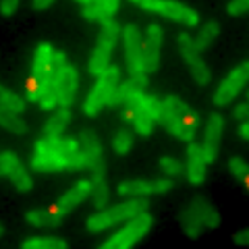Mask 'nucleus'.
I'll return each mask as SVG.
<instances>
[{
  "mask_svg": "<svg viewBox=\"0 0 249 249\" xmlns=\"http://www.w3.org/2000/svg\"><path fill=\"white\" fill-rule=\"evenodd\" d=\"M178 50H181L185 62L189 65L191 77L199 85H206L210 81V71H208L206 62L201 60L199 52L196 50V46H193V37L189 34H181V36H178Z\"/></svg>",
  "mask_w": 249,
  "mask_h": 249,
  "instance_id": "0eeeda50",
  "label": "nucleus"
},
{
  "mask_svg": "<svg viewBox=\"0 0 249 249\" xmlns=\"http://www.w3.org/2000/svg\"><path fill=\"white\" fill-rule=\"evenodd\" d=\"M222 131H224V119H222V114H218V112L210 114L208 127H206V139H204V145H201V152H204L206 164H210V162L216 160Z\"/></svg>",
  "mask_w": 249,
  "mask_h": 249,
  "instance_id": "f8f14e48",
  "label": "nucleus"
},
{
  "mask_svg": "<svg viewBox=\"0 0 249 249\" xmlns=\"http://www.w3.org/2000/svg\"><path fill=\"white\" fill-rule=\"evenodd\" d=\"M170 187H173L170 181H123L119 185V193L129 197H139L150 196V193H164Z\"/></svg>",
  "mask_w": 249,
  "mask_h": 249,
  "instance_id": "2eb2a0df",
  "label": "nucleus"
},
{
  "mask_svg": "<svg viewBox=\"0 0 249 249\" xmlns=\"http://www.w3.org/2000/svg\"><path fill=\"white\" fill-rule=\"evenodd\" d=\"M124 56H127V69L131 75L143 73V60H142V34L137 25L129 23L124 25Z\"/></svg>",
  "mask_w": 249,
  "mask_h": 249,
  "instance_id": "6e6552de",
  "label": "nucleus"
},
{
  "mask_svg": "<svg viewBox=\"0 0 249 249\" xmlns=\"http://www.w3.org/2000/svg\"><path fill=\"white\" fill-rule=\"evenodd\" d=\"M79 147L85 156V168L91 173H104V160H102V145H100L98 137L91 131H83L79 137Z\"/></svg>",
  "mask_w": 249,
  "mask_h": 249,
  "instance_id": "ddd939ff",
  "label": "nucleus"
},
{
  "mask_svg": "<svg viewBox=\"0 0 249 249\" xmlns=\"http://www.w3.org/2000/svg\"><path fill=\"white\" fill-rule=\"evenodd\" d=\"M89 193H91V181H79L71 191H67L65 196L58 199L56 206H52V210L65 216L71 212V210H75V206H79L83 199H88Z\"/></svg>",
  "mask_w": 249,
  "mask_h": 249,
  "instance_id": "a211bd4d",
  "label": "nucleus"
},
{
  "mask_svg": "<svg viewBox=\"0 0 249 249\" xmlns=\"http://www.w3.org/2000/svg\"><path fill=\"white\" fill-rule=\"evenodd\" d=\"M193 212H196V216L199 218V222L204 224V227H208V229H216L218 224H220V216H218V212L208 204V201L201 197V196H197V197H193V201H191V206H189Z\"/></svg>",
  "mask_w": 249,
  "mask_h": 249,
  "instance_id": "4be33fe9",
  "label": "nucleus"
},
{
  "mask_svg": "<svg viewBox=\"0 0 249 249\" xmlns=\"http://www.w3.org/2000/svg\"><path fill=\"white\" fill-rule=\"evenodd\" d=\"M67 241H62V239H42V237H37V239H29L23 243V249H67Z\"/></svg>",
  "mask_w": 249,
  "mask_h": 249,
  "instance_id": "c85d7f7f",
  "label": "nucleus"
},
{
  "mask_svg": "<svg viewBox=\"0 0 249 249\" xmlns=\"http://www.w3.org/2000/svg\"><path fill=\"white\" fill-rule=\"evenodd\" d=\"M218 34H220V25H218L216 21H210V23H206L204 27H201V31H199V36L193 40V46H196V50L197 52H204L210 44H212L216 37H218Z\"/></svg>",
  "mask_w": 249,
  "mask_h": 249,
  "instance_id": "bb28decb",
  "label": "nucleus"
},
{
  "mask_svg": "<svg viewBox=\"0 0 249 249\" xmlns=\"http://www.w3.org/2000/svg\"><path fill=\"white\" fill-rule=\"evenodd\" d=\"M93 206L98 210H104L108 204V185L104 181V173H91V193Z\"/></svg>",
  "mask_w": 249,
  "mask_h": 249,
  "instance_id": "393cba45",
  "label": "nucleus"
},
{
  "mask_svg": "<svg viewBox=\"0 0 249 249\" xmlns=\"http://www.w3.org/2000/svg\"><path fill=\"white\" fill-rule=\"evenodd\" d=\"M131 2L142 6V9H145V11H154V13H158L160 6H162V0H131Z\"/></svg>",
  "mask_w": 249,
  "mask_h": 249,
  "instance_id": "4c0bfd02",
  "label": "nucleus"
},
{
  "mask_svg": "<svg viewBox=\"0 0 249 249\" xmlns=\"http://www.w3.org/2000/svg\"><path fill=\"white\" fill-rule=\"evenodd\" d=\"M0 106H4V108H9V110L19 114V112H23V108H25V102H23L17 93L4 89L2 85H0Z\"/></svg>",
  "mask_w": 249,
  "mask_h": 249,
  "instance_id": "7c9ffc66",
  "label": "nucleus"
},
{
  "mask_svg": "<svg viewBox=\"0 0 249 249\" xmlns=\"http://www.w3.org/2000/svg\"><path fill=\"white\" fill-rule=\"evenodd\" d=\"M247 6H249V0H232L227 6V13L232 15V17H239V15H243L247 11Z\"/></svg>",
  "mask_w": 249,
  "mask_h": 249,
  "instance_id": "e433bc0d",
  "label": "nucleus"
},
{
  "mask_svg": "<svg viewBox=\"0 0 249 249\" xmlns=\"http://www.w3.org/2000/svg\"><path fill=\"white\" fill-rule=\"evenodd\" d=\"M247 77H249V65L247 62H243V65L237 67V69H232L227 79L220 83V88L216 89L214 104L216 106H224V104H229L231 100H235L239 96V91L245 88Z\"/></svg>",
  "mask_w": 249,
  "mask_h": 249,
  "instance_id": "423d86ee",
  "label": "nucleus"
},
{
  "mask_svg": "<svg viewBox=\"0 0 249 249\" xmlns=\"http://www.w3.org/2000/svg\"><path fill=\"white\" fill-rule=\"evenodd\" d=\"M56 93H58V104L62 108H69L75 100V93H77V71L75 67L71 65H65L62 71L58 75V81H56Z\"/></svg>",
  "mask_w": 249,
  "mask_h": 249,
  "instance_id": "dca6fc26",
  "label": "nucleus"
},
{
  "mask_svg": "<svg viewBox=\"0 0 249 249\" xmlns=\"http://www.w3.org/2000/svg\"><path fill=\"white\" fill-rule=\"evenodd\" d=\"M4 235V227H2V224H0V237H2Z\"/></svg>",
  "mask_w": 249,
  "mask_h": 249,
  "instance_id": "a18cd8bd",
  "label": "nucleus"
},
{
  "mask_svg": "<svg viewBox=\"0 0 249 249\" xmlns=\"http://www.w3.org/2000/svg\"><path fill=\"white\" fill-rule=\"evenodd\" d=\"M178 220H181V224H183V229H185V232L189 237H199V232H201V227L204 224L199 222V218L196 216V212H193L191 208H185L183 212H181V216H178Z\"/></svg>",
  "mask_w": 249,
  "mask_h": 249,
  "instance_id": "cd10ccee",
  "label": "nucleus"
},
{
  "mask_svg": "<svg viewBox=\"0 0 249 249\" xmlns=\"http://www.w3.org/2000/svg\"><path fill=\"white\" fill-rule=\"evenodd\" d=\"M229 170L232 175H235L237 178H245L247 177V162L243 158H239V156H232V158L229 160Z\"/></svg>",
  "mask_w": 249,
  "mask_h": 249,
  "instance_id": "72a5a7b5",
  "label": "nucleus"
},
{
  "mask_svg": "<svg viewBox=\"0 0 249 249\" xmlns=\"http://www.w3.org/2000/svg\"><path fill=\"white\" fill-rule=\"evenodd\" d=\"M19 6V0H0V13L4 15V17H11V15L17 11Z\"/></svg>",
  "mask_w": 249,
  "mask_h": 249,
  "instance_id": "58836bf2",
  "label": "nucleus"
},
{
  "mask_svg": "<svg viewBox=\"0 0 249 249\" xmlns=\"http://www.w3.org/2000/svg\"><path fill=\"white\" fill-rule=\"evenodd\" d=\"M147 75L145 73H139V75H131V79H127L124 83H119L116 85L114 93L108 100V106H119V104H124L131 96L135 93H142L145 88H147Z\"/></svg>",
  "mask_w": 249,
  "mask_h": 249,
  "instance_id": "4468645a",
  "label": "nucleus"
},
{
  "mask_svg": "<svg viewBox=\"0 0 249 249\" xmlns=\"http://www.w3.org/2000/svg\"><path fill=\"white\" fill-rule=\"evenodd\" d=\"M187 177L191 185H201L206 178V158L201 145L191 143L187 147Z\"/></svg>",
  "mask_w": 249,
  "mask_h": 249,
  "instance_id": "6ab92c4d",
  "label": "nucleus"
},
{
  "mask_svg": "<svg viewBox=\"0 0 249 249\" xmlns=\"http://www.w3.org/2000/svg\"><path fill=\"white\" fill-rule=\"evenodd\" d=\"M25 88H27V100L29 102H37V100H40V93H42V83L36 81L34 77H29Z\"/></svg>",
  "mask_w": 249,
  "mask_h": 249,
  "instance_id": "c9c22d12",
  "label": "nucleus"
},
{
  "mask_svg": "<svg viewBox=\"0 0 249 249\" xmlns=\"http://www.w3.org/2000/svg\"><path fill=\"white\" fill-rule=\"evenodd\" d=\"M239 135L243 137V139H247V137H249V124H247V123H243V124L239 127Z\"/></svg>",
  "mask_w": 249,
  "mask_h": 249,
  "instance_id": "c03bdc74",
  "label": "nucleus"
},
{
  "mask_svg": "<svg viewBox=\"0 0 249 249\" xmlns=\"http://www.w3.org/2000/svg\"><path fill=\"white\" fill-rule=\"evenodd\" d=\"M162 17H166L170 21H177V23H183V25H197L199 23V15L189 9V6H185L181 2H175V0H162V6L158 11Z\"/></svg>",
  "mask_w": 249,
  "mask_h": 249,
  "instance_id": "f3484780",
  "label": "nucleus"
},
{
  "mask_svg": "<svg viewBox=\"0 0 249 249\" xmlns=\"http://www.w3.org/2000/svg\"><path fill=\"white\" fill-rule=\"evenodd\" d=\"M0 127L9 129L11 133H15V135H23L27 131L25 121H23L21 116H17V112H13V110H9V108H4V106H0Z\"/></svg>",
  "mask_w": 249,
  "mask_h": 249,
  "instance_id": "a878e982",
  "label": "nucleus"
},
{
  "mask_svg": "<svg viewBox=\"0 0 249 249\" xmlns=\"http://www.w3.org/2000/svg\"><path fill=\"white\" fill-rule=\"evenodd\" d=\"M119 2L121 0H98V2H91V4H98L100 9H104L108 15H114L119 11Z\"/></svg>",
  "mask_w": 249,
  "mask_h": 249,
  "instance_id": "ea45409f",
  "label": "nucleus"
},
{
  "mask_svg": "<svg viewBox=\"0 0 249 249\" xmlns=\"http://www.w3.org/2000/svg\"><path fill=\"white\" fill-rule=\"evenodd\" d=\"M31 168L40 170V173H58V170H67L65 162L50 150V145L46 143V139H37L36 142V154H34V158H31Z\"/></svg>",
  "mask_w": 249,
  "mask_h": 249,
  "instance_id": "9b49d317",
  "label": "nucleus"
},
{
  "mask_svg": "<svg viewBox=\"0 0 249 249\" xmlns=\"http://www.w3.org/2000/svg\"><path fill=\"white\" fill-rule=\"evenodd\" d=\"M160 46H162V29L158 25L147 27V37L142 44V60L143 73H154L160 62Z\"/></svg>",
  "mask_w": 249,
  "mask_h": 249,
  "instance_id": "9d476101",
  "label": "nucleus"
},
{
  "mask_svg": "<svg viewBox=\"0 0 249 249\" xmlns=\"http://www.w3.org/2000/svg\"><path fill=\"white\" fill-rule=\"evenodd\" d=\"M119 79H121L119 67H108L106 71L98 77L96 88L91 89L88 100H85V106H83L85 114L93 116V114H98L100 110H102V106L108 104V100H110V96L114 93L116 85H119Z\"/></svg>",
  "mask_w": 249,
  "mask_h": 249,
  "instance_id": "20e7f679",
  "label": "nucleus"
},
{
  "mask_svg": "<svg viewBox=\"0 0 249 249\" xmlns=\"http://www.w3.org/2000/svg\"><path fill=\"white\" fill-rule=\"evenodd\" d=\"M25 220L34 227H44V229H52V227H58L62 222V214L54 212L52 208L48 210H31V212L25 214Z\"/></svg>",
  "mask_w": 249,
  "mask_h": 249,
  "instance_id": "5701e85b",
  "label": "nucleus"
},
{
  "mask_svg": "<svg viewBox=\"0 0 249 249\" xmlns=\"http://www.w3.org/2000/svg\"><path fill=\"white\" fill-rule=\"evenodd\" d=\"M235 243H237V245H247V243H249V231H247V229L241 231V232H237V235H235Z\"/></svg>",
  "mask_w": 249,
  "mask_h": 249,
  "instance_id": "79ce46f5",
  "label": "nucleus"
},
{
  "mask_svg": "<svg viewBox=\"0 0 249 249\" xmlns=\"http://www.w3.org/2000/svg\"><path fill=\"white\" fill-rule=\"evenodd\" d=\"M247 114H249V104H247V102L239 104V106L235 108V119H239V121H245V119H247Z\"/></svg>",
  "mask_w": 249,
  "mask_h": 249,
  "instance_id": "a19ab883",
  "label": "nucleus"
},
{
  "mask_svg": "<svg viewBox=\"0 0 249 249\" xmlns=\"http://www.w3.org/2000/svg\"><path fill=\"white\" fill-rule=\"evenodd\" d=\"M81 15L88 21H91V23H100V25H104V23H108L112 19V15H108L104 9H100L98 4H91V2H88V4H83V11H81Z\"/></svg>",
  "mask_w": 249,
  "mask_h": 249,
  "instance_id": "c756f323",
  "label": "nucleus"
},
{
  "mask_svg": "<svg viewBox=\"0 0 249 249\" xmlns=\"http://www.w3.org/2000/svg\"><path fill=\"white\" fill-rule=\"evenodd\" d=\"M119 34H121V27L114 19H110L108 23L102 25V31H100V37H98V44H96V50L91 54V60H89V73L100 77L106 69H108V62H110L112 56V48L116 40H119Z\"/></svg>",
  "mask_w": 249,
  "mask_h": 249,
  "instance_id": "f03ea898",
  "label": "nucleus"
},
{
  "mask_svg": "<svg viewBox=\"0 0 249 249\" xmlns=\"http://www.w3.org/2000/svg\"><path fill=\"white\" fill-rule=\"evenodd\" d=\"M69 123H71V112H69V108H60V110L56 114H52L48 119V123H46L44 137H60Z\"/></svg>",
  "mask_w": 249,
  "mask_h": 249,
  "instance_id": "b1692460",
  "label": "nucleus"
},
{
  "mask_svg": "<svg viewBox=\"0 0 249 249\" xmlns=\"http://www.w3.org/2000/svg\"><path fill=\"white\" fill-rule=\"evenodd\" d=\"M152 224H154V218L143 210V212L131 216L127 227L116 232L112 239H108L102 245V249H129V247H133L139 239L147 235V231L152 229Z\"/></svg>",
  "mask_w": 249,
  "mask_h": 249,
  "instance_id": "7ed1b4c3",
  "label": "nucleus"
},
{
  "mask_svg": "<svg viewBox=\"0 0 249 249\" xmlns=\"http://www.w3.org/2000/svg\"><path fill=\"white\" fill-rule=\"evenodd\" d=\"M139 100H142V104L147 110V114L152 116V121H160V114H162V102L160 100L154 98V96H145L143 91L139 93Z\"/></svg>",
  "mask_w": 249,
  "mask_h": 249,
  "instance_id": "473e14b6",
  "label": "nucleus"
},
{
  "mask_svg": "<svg viewBox=\"0 0 249 249\" xmlns=\"http://www.w3.org/2000/svg\"><path fill=\"white\" fill-rule=\"evenodd\" d=\"M147 206H150V199H145V196H139V199H129V201H124V204L102 210V212H98L96 216L88 218V229L93 231V232L104 231V229L112 227V224H116V222L129 220L131 216L143 212V210H147Z\"/></svg>",
  "mask_w": 249,
  "mask_h": 249,
  "instance_id": "f257e3e1",
  "label": "nucleus"
},
{
  "mask_svg": "<svg viewBox=\"0 0 249 249\" xmlns=\"http://www.w3.org/2000/svg\"><path fill=\"white\" fill-rule=\"evenodd\" d=\"M77 2H81V4H88V0H77Z\"/></svg>",
  "mask_w": 249,
  "mask_h": 249,
  "instance_id": "49530a36",
  "label": "nucleus"
},
{
  "mask_svg": "<svg viewBox=\"0 0 249 249\" xmlns=\"http://www.w3.org/2000/svg\"><path fill=\"white\" fill-rule=\"evenodd\" d=\"M52 2H54V0H34L31 4H34V9H36V11H44V9H48Z\"/></svg>",
  "mask_w": 249,
  "mask_h": 249,
  "instance_id": "37998d69",
  "label": "nucleus"
},
{
  "mask_svg": "<svg viewBox=\"0 0 249 249\" xmlns=\"http://www.w3.org/2000/svg\"><path fill=\"white\" fill-rule=\"evenodd\" d=\"M131 145H133V133L127 129H121L119 133L114 135V142H112V147L116 154H127L131 150Z\"/></svg>",
  "mask_w": 249,
  "mask_h": 249,
  "instance_id": "2f4dec72",
  "label": "nucleus"
},
{
  "mask_svg": "<svg viewBox=\"0 0 249 249\" xmlns=\"http://www.w3.org/2000/svg\"><path fill=\"white\" fill-rule=\"evenodd\" d=\"M0 175L9 177L13 181V185L17 187L19 191H29L31 187H34V183H31V177L27 175L25 166L21 164V160L13 152L0 154Z\"/></svg>",
  "mask_w": 249,
  "mask_h": 249,
  "instance_id": "1a4fd4ad",
  "label": "nucleus"
},
{
  "mask_svg": "<svg viewBox=\"0 0 249 249\" xmlns=\"http://www.w3.org/2000/svg\"><path fill=\"white\" fill-rule=\"evenodd\" d=\"M88 2H98V0H88Z\"/></svg>",
  "mask_w": 249,
  "mask_h": 249,
  "instance_id": "de8ad7c7",
  "label": "nucleus"
},
{
  "mask_svg": "<svg viewBox=\"0 0 249 249\" xmlns=\"http://www.w3.org/2000/svg\"><path fill=\"white\" fill-rule=\"evenodd\" d=\"M52 46L50 44H40L37 46V52H36V58H34V71H31V77L36 81H40L44 85V79L48 75V69H50V60H52Z\"/></svg>",
  "mask_w": 249,
  "mask_h": 249,
  "instance_id": "412c9836",
  "label": "nucleus"
},
{
  "mask_svg": "<svg viewBox=\"0 0 249 249\" xmlns=\"http://www.w3.org/2000/svg\"><path fill=\"white\" fill-rule=\"evenodd\" d=\"M160 166H162V170H164V173H168V175H181V173H183V164H181V162L175 160V158H168V156L160 158Z\"/></svg>",
  "mask_w": 249,
  "mask_h": 249,
  "instance_id": "f704fd0d",
  "label": "nucleus"
},
{
  "mask_svg": "<svg viewBox=\"0 0 249 249\" xmlns=\"http://www.w3.org/2000/svg\"><path fill=\"white\" fill-rule=\"evenodd\" d=\"M124 104H127V108L131 110V114H133V119H131V121H133L135 129H137V133L150 135V133H152V129H154V121H152V116L147 114V110L143 108L142 100H139V93L131 96Z\"/></svg>",
  "mask_w": 249,
  "mask_h": 249,
  "instance_id": "aec40b11",
  "label": "nucleus"
},
{
  "mask_svg": "<svg viewBox=\"0 0 249 249\" xmlns=\"http://www.w3.org/2000/svg\"><path fill=\"white\" fill-rule=\"evenodd\" d=\"M166 127V131L170 135H175L177 139H183V142H191L193 135H196V129L199 124V116L197 112L189 110L183 119H178V116H173L170 112L164 110V106H162V114H160V121Z\"/></svg>",
  "mask_w": 249,
  "mask_h": 249,
  "instance_id": "39448f33",
  "label": "nucleus"
}]
</instances>
